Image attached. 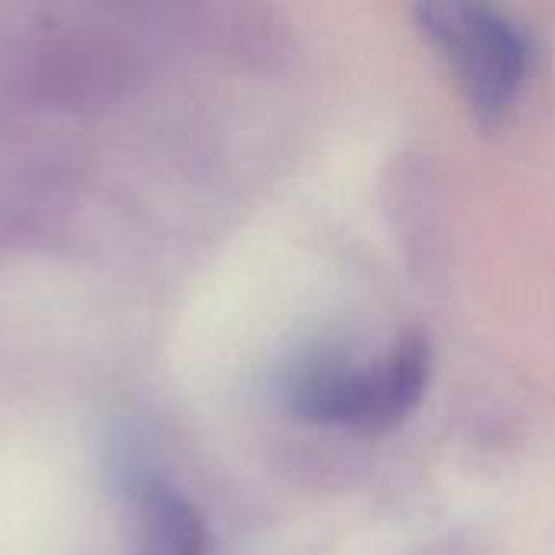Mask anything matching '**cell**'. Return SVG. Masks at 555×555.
Returning a JSON list of instances; mask_svg holds the SVG:
<instances>
[{
    "instance_id": "7a4b0ae2",
    "label": "cell",
    "mask_w": 555,
    "mask_h": 555,
    "mask_svg": "<svg viewBox=\"0 0 555 555\" xmlns=\"http://www.w3.org/2000/svg\"><path fill=\"white\" fill-rule=\"evenodd\" d=\"M416 26L446 59L475 120L481 127L507 120L533 59L524 26L488 3H423Z\"/></svg>"
},
{
    "instance_id": "3957f363",
    "label": "cell",
    "mask_w": 555,
    "mask_h": 555,
    "mask_svg": "<svg viewBox=\"0 0 555 555\" xmlns=\"http://www.w3.org/2000/svg\"><path fill=\"white\" fill-rule=\"evenodd\" d=\"M205 546L208 537L198 511L172 491H150L140 555H205Z\"/></svg>"
},
{
    "instance_id": "6da1fadb",
    "label": "cell",
    "mask_w": 555,
    "mask_h": 555,
    "mask_svg": "<svg viewBox=\"0 0 555 555\" xmlns=\"http://www.w3.org/2000/svg\"><path fill=\"white\" fill-rule=\"evenodd\" d=\"M433 374V348L413 332L364 364L319 358L302 364L289 384V406L299 420L380 436L397 429L423 400Z\"/></svg>"
}]
</instances>
